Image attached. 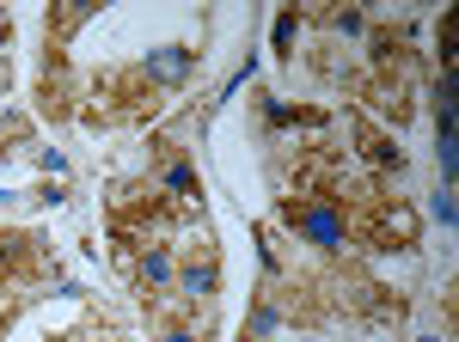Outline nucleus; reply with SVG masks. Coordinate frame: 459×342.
<instances>
[{"label": "nucleus", "mask_w": 459, "mask_h": 342, "mask_svg": "<svg viewBox=\"0 0 459 342\" xmlns=\"http://www.w3.org/2000/svg\"><path fill=\"white\" fill-rule=\"evenodd\" d=\"M355 141H361V153H368L374 166H398V147H392V135H380L368 116H355Z\"/></svg>", "instance_id": "nucleus-3"}, {"label": "nucleus", "mask_w": 459, "mask_h": 342, "mask_svg": "<svg viewBox=\"0 0 459 342\" xmlns=\"http://www.w3.org/2000/svg\"><path fill=\"white\" fill-rule=\"evenodd\" d=\"M282 220L294 227V233H307L318 251H343V244H350L343 208L325 202V196H288V202H282Z\"/></svg>", "instance_id": "nucleus-1"}, {"label": "nucleus", "mask_w": 459, "mask_h": 342, "mask_svg": "<svg viewBox=\"0 0 459 342\" xmlns=\"http://www.w3.org/2000/svg\"><path fill=\"white\" fill-rule=\"evenodd\" d=\"M37 269L31 257V239H19V233H0V287H13V281H25Z\"/></svg>", "instance_id": "nucleus-2"}]
</instances>
